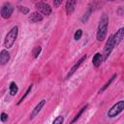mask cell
<instances>
[{"mask_svg": "<svg viewBox=\"0 0 124 124\" xmlns=\"http://www.w3.org/2000/svg\"><path fill=\"white\" fill-rule=\"evenodd\" d=\"M108 17L107 15H104L99 22L98 31H97V40L103 41L106 38L107 31H108Z\"/></svg>", "mask_w": 124, "mask_h": 124, "instance_id": "1", "label": "cell"}, {"mask_svg": "<svg viewBox=\"0 0 124 124\" xmlns=\"http://www.w3.org/2000/svg\"><path fill=\"white\" fill-rule=\"evenodd\" d=\"M17 31H18V28L17 26H15L11 29V31L7 34L6 36V39H5V46L7 48H10L13 46L16 37H17Z\"/></svg>", "mask_w": 124, "mask_h": 124, "instance_id": "2", "label": "cell"}, {"mask_svg": "<svg viewBox=\"0 0 124 124\" xmlns=\"http://www.w3.org/2000/svg\"><path fill=\"white\" fill-rule=\"evenodd\" d=\"M124 109V101H119L118 103H116L111 108H109L108 115L109 117H114L116 116L118 113H120L122 110Z\"/></svg>", "mask_w": 124, "mask_h": 124, "instance_id": "3", "label": "cell"}, {"mask_svg": "<svg viewBox=\"0 0 124 124\" xmlns=\"http://www.w3.org/2000/svg\"><path fill=\"white\" fill-rule=\"evenodd\" d=\"M114 46H115L113 43V36H109V38H108V40L105 46V48H104V60H106L108 57V55L110 54V52Z\"/></svg>", "mask_w": 124, "mask_h": 124, "instance_id": "4", "label": "cell"}, {"mask_svg": "<svg viewBox=\"0 0 124 124\" xmlns=\"http://www.w3.org/2000/svg\"><path fill=\"white\" fill-rule=\"evenodd\" d=\"M36 8L45 16H49L51 13V8L48 4L44 3V2H39L36 3Z\"/></svg>", "mask_w": 124, "mask_h": 124, "instance_id": "5", "label": "cell"}, {"mask_svg": "<svg viewBox=\"0 0 124 124\" xmlns=\"http://www.w3.org/2000/svg\"><path fill=\"white\" fill-rule=\"evenodd\" d=\"M13 11H14L13 6L10 3H6V4H4V6L1 9V16L4 18H8V17H10L12 16Z\"/></svg>", "mask_w": 124, "mask_h": 124, "instance_id": "6", "label": "cell"}, {"mask_svg": "<svg viewBox=\"0 0 124 124\" xmlns=\"http://www.w3.org/2000/svg\"><path fill=\"white\" fill-rule=\"evenodd\" d=\"M123 37H124V27H123V28H120V29L116 32V34L113 36V43H114V46H117V45L121 42V40L123 39Z\"/></svg>", "mask_w": 124, "mask_h": 124, "instance_id": "7", "label": "cell"}, {"mask_svg": "<svg viewBox=\"0 0 124 124\" xmlns=\"http://www.w3.org/2000/svg\"><path fill=\"white\" fill-rule=\"evenodd\" d=\"M86 57H87V55H84V56H82V57H81V58H80V59L78 61V63H76V64L73 66V68L71 69V71L68 73V75H67L66 78H70V77H71V76H72V75H73V74H74V73L77 71V69H78V68L80 66V64H81V63H82V62L85 60V58H86Z\"/></svg>", "mask_w": 124, "mask_h": 124, "instance_id": "8", "label": "cell"}, {"mask_svg": "<svg viewBox=\"0 0 124 124\" xmlns=\"http://www.w3.org/2000/svg\"><path fill=\"white\" fill-rule=\"evenodd\" d=\"M76 5H77V1L76 0L67 1V3H66V13H67V15H71L74 12V10L76 8Z\"/></svg>", "mask_w": 124, "mask_h": 124, "instance_id": "9", "label": "cell"}, {"mask_svg": "<svg viewBox=\"0 0 124 124\" xmlns=\"http://www.w3.org/2000/svg\"><path fill=\"white\" fill-rule=\"evenodd\" d=\"M29 21L33 22V23H36V22H39L43 19V15L39 12H34L31 14V16H29Z\"/></svg>", "mask_w": 124, "mask_h": 124, "instance_id": "10", "label": "cell"}, {"mask_svg": "<svg viewBox=\"0 0 124 124\" xmlns=\"http://www.w3.org/2000/svg\"><path fill=\"white\" fill-rule=\"evenodd\" d=\"M103 60H104L103 55L98 52V53H96V54L94 55V57H93V65H94L95 67H99V66L101 65V63H102Z\"/></svg>", "mask_w": 124, "mask_h": 124, "instance_id": "11", "label": "cell"}, {"mask_svg": "<svg viewBox=\"0 0 124 124\" xmlns=\"http://www.w3.org/2000/svg\"><path fill=\"white\" fill-rule=\"evenodd\" d=\"M45 103H46V101H45V100H42V101H41V102L36 106V108L33 109V111H32V113H31V118L35 117V116L40 112V110H41V109H42V108L44 107Z\"/></svg>", "mask_w": 124, "mask_h": 124, "instance_id": "12", "label": "cell"}, {"mask_svg": "<svg viewBox=\"0 0 124 124\" xmlns=\"http://www.w3.org/2000/svg\"><path fill=\"white\" fill-rule=\"evenodd\" d=\"M9 59H10V54H9V52L7 51V50H2L1 51V55H0V61H1V64L2 65H4V64H6L8 61H9Z\"/></svg>", "mask_w": 124, "mask_h": 124, "instance_id": "13", "label": "cell"}, {"mask_svg": "<svg viewBox=\"0 0 124 124\" xmlns=\"http://www.w3.org/2000/svg\"><path fill=\"white\" fill-rule=\"evenodd\" d=\"M17 86H16V84L15 83V82H11V84H10V93H11V95L12 96H14V95H16V93H17Z\"/></svg>", "mask_w": 124, "mask_h": 124, "instance_id": "14", "label": "cell"}, {"mask_svg": "<svg viewBox=\"0 0 124 124\" xmlns=\"http://www.w3.org/2000/svg\"><path fill=\"white\" fill-rule=\"evenodd\" d=\"M115 77H116V75H113V76H112V77L109 78V80H108V82H107V83H106V84H105V85H104V86H103V87L100 89L99 93H102V92H104V91H105V90H106V89H107V88L109 86V84L111 83V81L114 79V78H115Z\"/></svg>", "mask_w": 124, "mask_h": 124, "instance_id": "15", "label": "cell"}, {"mask_svg": "<svg viewBox=\"0 0 124 124\" xmlns=\"http://www.w3.org/2000/svg\"><path fill=\"white\" fill-rule=\"evenodd\" d=\"M86 108H87V106H84V107H83V108H81V109H80V110L78 111V114H77V115L75 116V118H74V119H73V120H72V121L70 122V124H73V123H74L75 121H77V120H78V119L79 118V116H80V115L82 114V112H83V111H84V110L86 109Z\"/></svg>", "mask_w": 124, "mask_h": 124, "instance_id": "16", "label": "cell"}, {"mask_svg": "<svg viewBox=\"0 0 124 124\" xmlns=\"http://www.w3.org/2000/svg\"><path fill=\"white\" fill-rule=\"evenodd\" d=\"M41 50H42V47H41L40 46H36V47L33 49V52H32V54H33V57H34V58L38 57V55L40 54Z\"/></svg>", "mask_w": 124, "mask_h": 124, "instance_id": "17", "label": "cell"}, {"mask_svg": "<svg viewBox=\"0 0 124 124\" xmlns=\"http://www.w3.org/2000/svg\"><path fill=\"white\" fill-rule=\"evenodd\" d=\"M63 121H64V117L62 115H59V116H57L54 119V121L52 122V124H63Z\"/></svg>", "mask_w": 124, "mask_h": 124, "instance_id": "18", "label": "cell"}, {"mask_svg": "<svg viewBox=\"0 0 124 124\" xmlns=\"http://www.w3.org/2000/svg\"><path fill=\"white\" fill-rule=\"evenodd\" d=\"M31 89H32V84H31V85H30V86L28 87V89L26 90V92H25V94H24V95H23V96L21 97V99H20V100L18 101V103H17V105H19V104H20V103H21V102H22V101H23V100L25 99V97H26V96H27V95H28V94L30 93V91H31Z\"/></svg>", "mask_w": 124, "mask_h": 124, "instance_id": "19", "label": "cell"}, {"mask_svg": "<svg viewBox=\"0 0 124 124\" xmlns=\"http://www.w3.org/2000/svg\"><path fill=\"white\" fill-rule=\"evenodd\" d=\"M81 35H82V30L81 29H78V30H77L76 31V33H75V35H74V38H75V40H79L80 38H81Z\"/></svg>", "mask_w": 124, "mask_h": 124, "instance_id": "20", "label": "cell"}, {"mask_svg": "<svg viewBox=\"0 0 124 124\" xmlns=\"http://www.w3.org/2000/svg\"><path fill=\"white\" fill-rule=\"evenodd\" d=\"M18 9H19V11H20L21 13H23V14H27V13L29 12V9L26 8V7H18Z\"/></svg>", "mask_w": 124, "mask_h": 124, "instance_id": "21", "label": "cell"}, {"mask_svg": "<svg viewBox=\"0 0 124 124\" xmlns=\"http://www.w3.org/2000/svg\"><path fill=\"white\" fill-rule=\"evenodd\" d=\"M7 119H8V115H7L5 112H2V113H1V121H2V122H5Z\"/></svg>", "mask_w": 124, "mask_h": 124, "instance_id": "22", "label": "cell"}, {"mask_svg": "<svg viewBox=\"0 0 124 124\" xmlns=\"http://www.w3.org/2000/svg\"><path fill=\"white\" fill-rule=\"evenodd\" d=\"M53 4H54V7H58L60 4H62V0H59V1H54V2H53Z\"/></svg>", "mask_w": 124, "mask_h": 124, "instance_id": "23", "label": "cell"}]
</instances>
